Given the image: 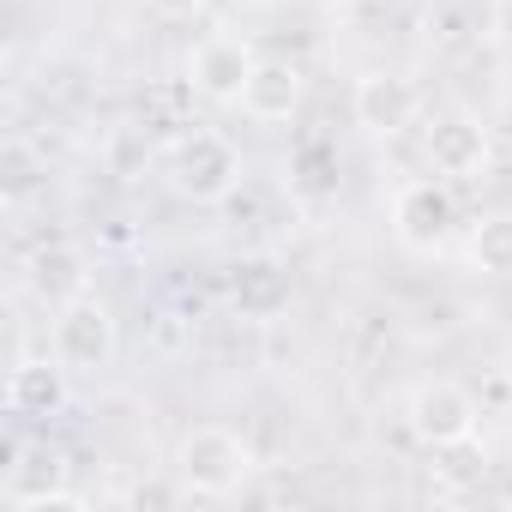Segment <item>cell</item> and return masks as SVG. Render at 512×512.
<instances>
[{"label":"cell","instance_id":"7a4b0ae2","mask_svg":"<svg viewBox=\"0 0 512 512\" xmlns=\"http://www.w3.org/2000/svg\"><path fill=\"white\" fill-rule=\"evenodd\" d=\"M458 229V199H452V181L440 175H416L392 193V235L404 253H440Z\"/></svg>","mask_w":512,"mask_h":512},{"label":"cell","instance_id":"52a82bcc","mask_svg":"<svg viewBox=\"0 0 512 512\" xmlns=\"http://www.w3.org/2000/svg\"><path fill=\"white\" fill-rule=\"evenodd\" d=\"M253 67H260L253 43H247V37L217 31V37H205V43L193 49V61H187V85H193L205 103H241V91H247Z\"/></svg>","mask_w":512,"mask_h":512},{"label":"cell","instance_id":"8fae6325","mask_svg":"<svg viewBox=\"0 0 512 512\" xmlns=\"http://www.w3.org/2000/svg\"><path fill=\"white\" fill-rule=\"evenodd\" d=\"M61 374H67L61 356L55 362H13V374H7V410L13 416H55L61 398H67Z\"/></svg>","mask_w":512,"mask_h":512},{"label":"cell","instance_id":"e0dca14e","mask_svg":"<svg viewBox=\"0 0 512 512\" xmlns=\"http://www.w3.org/2000/svg\"><path fill=\"white\" fill-rule=\"evenodd\" d=\"M488 25H494V37L512 49V0H494V19H488Z\"/></svg>","mask_w":512,"mask_h":512},{"label":"cell","instance_id":"9a60e30c","mask_svg":"<svg viewBox=\"0 0 512 512\" xmlns=\"http://www.w3.org/2000/svg\"><path fill=\"white\" fill-rule=\"evenodd\" d=\"M187 488L175 482V488H163V482H139V488H127V506H169V500H181Z\"/></svg>","mask_w":512,"mask_h":512},{"label":"cell","instance_id":"2e32d148","mask_svg":"<svg viewBox=\"0 0 512 512\" xmlns=\"http://www.w3.org/2000/svg\"><path fill=\"white\" fill-rule=\"evenodd\" d=\"M145 7H151L157 19H193V13L211 7V0H145Z\"/></svg>","mask_w":512,"mask_h":512},{"label":"cell","instance_id":"8992f818","mask_svg":"<svg viewBox=\"0 0 512 512\" xmlns=\"http://www.w3.org/2000/svg\"><path fill=\"white\" fill-rule=\"evenodd\" d=\"M422 151H428V169L440 181H482L488 175V157H494V133L476 115H440L428 127Z\"/></svg>","mask_w":512,"mask_h":512},{"label":"cell","instance_id":"5b68a950","mask_svg":"<svg viewBox=\"0 0 512 512\" xmlns=\"http://www.w3.org/2000/svg\"><path fill=\"white\" fill-rule=\"evenodd\" d=\"M61 320H55V356L73 368V374H97V368H109V356H115V314L85 290L79 302H67V308H55Z\"/></svg>","mask_w":512,"mask_h":512},{"label":"cell","instance_id":"9c48e42d","mask_svg":"<svg viewBox=\"0 0 512 512\" xmlns=\"http://www.w3.org/2000/svg\"><path fill=\"white\" fill-rule=\"evenodd\" d=\"M302 97H308V79H302L296 61H260L253 79H247V91H241V115L272 127V121H290L302 109Z\"/></svg>","mask_w":512,"mask_h":512},{"label":"cell","instance_id":"277c9868","mask_svg":"<svg viewBox=\"0 0 512 512\" xmlns=\"http://www.w3.org/2000/svg\"><path fill=\"white\" fill-rule=\"evenodd\" d=\"M404 416H410V434L428 446V452H452V446H470L476 440V398L464 392V386H452V380H422L416 392H410V404H404Z\"/></svg>","mask_w":512,"mask_h":512},{"label":"cell","instance_id":"7c38bea8","mask_svg":"<svg viewBox=\"0 0 512 512\" xmlns=\"http://www.w3.org/2000/svg\"><path fill=\"white\" fill-rule=\"evenodd\" d=\"M229 290H235V308H241L247 320H272V314L290 302V278H284V266H272V260H241L235 278H229Z\"/></svg>","mask_w":512,"mask_h":512},{"label":"cell","instance_id":"4fadbf2b","mask_svg":"<svg viewBox=\"0 0 512 512\" xmlns=\"http://www.w3.org/2000/svg\"><path fill=\"white\" fill-rule=\"evenodd\" d=\"M464 266L482 278H512V217H482L464 241Z\"/></svg>","mask_w":512,"mask_h":512},{"label":"cell","instance_id":"30bf717a","mask_svg":"<svg viewBox=\"0 0 512 512\" xmlns=\"http://www.w3.org/2000/svg\"><path fill=\"white\" fill-rule=\"evenodd\" d=\"M25 284H31V296H37V302L67 308V302H79V296L91 290V266H85V253H79L73 241H49V247H37V253H31Z\"/></svg>","mask_w":512,"mask_h":512},{"label":"cell","instance_id":"ba28073f","mask_svg":"<svg viewBox=\"0 0 512 512\" xmlns=\"http://www.w3.org/2000/svg\"><path fill=\"white\" fill-rule=\"evenodd\" d=\"M350 109H356V127H368L380 139H398L404 127H416L422 97L404 73H362L356 91H350Z\"/></svg>","mask_w":512,"mask_h":512},{"label":"cell","instance_id":"5bb4252c","mask_svg":"<svg viewBox=\"0 0 512 512\" xmlns=\"http://www.w3.org/2000/svg\"><path fill=\"white\" fill-rule=\"evenodd\" d=\"M31 187H37V157L13 139V145H7V181H0V193H7V199H25Z\"/></svg>","mask_w":512,"mask_h":512},{"label":"cell","instance_id":"6da1fadb","mask_svg":"<svg viewBox=\"0 0 512 512\" xmlns=\"http://www.w3.org/2000/svg\"><path fill=\"white\" fill-rule=\"evenodd\" d=\"M247 476H253V446H247L235 428L205 422V428H187V434H181V452H175V482H181L187 494L223 500V494H235Z\"/></svg>","mask_w":512,"mask_h":512},{"label":"cell","instance_id":"3957f363","mask_svg":"<svg viewBox=\"0 0 512 512\" xmlns=\"http://www.w3.org/2000/svg\"><path fill=\"white\" fill-rule=\"evenodd\" d=\"M235 181H241V157H235V145L223 133L193 127L187 139H175V151H169V187L181 199L211 205V199H229Z\"/></svg>","mask_w":512,"mask_h":512}]
</instances>
